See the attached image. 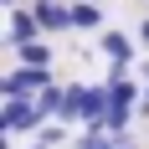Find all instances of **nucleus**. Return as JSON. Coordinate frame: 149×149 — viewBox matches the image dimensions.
Here are the masks:
<instances>
[{"label": "nucleus", "instance_id": "obj_5", "mask_svg": "<svg viewBox=\"0 0 149 149\" xmlns=\"http://www.w3.org/2000/svg\"><path fill=\"white\" fill-rule=\"evenodd\" d=\"M36 36H41V21H36V10H31V5H15L10 10V26H5V46H26V41H36Z\"/></svg>", "mask_w": 149, "mask_h": 149}, {"label": "nucleus", "instance_id": "obj_7", "mask_svg": "<svg viewBox=\"0 0 149 149\" xmlns=\"http://www.w3.org/2000/svg\"><path fill=\"white\" fill-rule=\"evenodd\" d=\"M72 149H123V139L103 123H82V134L72 139Z\"/></svg>", "mask_w": 149, "mask_h": 149}, {"label": "nucleus", "instance_id": "obj_9", "mask_svg": "<svg viewBox=\"0 0 149 149\" xmlns=\"http://www.w3.org/2000/svg\"><path fill=\"white\" fill-rule=\"evenodd\" d=\"M36 108H41V118H62V113H67V88L46 82V88L36 93Z\"/></svg>", "mask_w": 149, "mask_h": 149}, {"label": "nucleus", "instance_id": "obj_6", "mask_svg": "<svg viewBox=\"0 0 149 149\" xmlns=\"http://www.w3.org/2000/svg\"><path fill=\"white\" fill-rule=\"evenodd\" d=\"M31 10L41 21V31H67L72 26V5H62V0H31Z\"/></svg>", "mask_w": 149, "mask_h": 149}, {"label": "nucleus", "instance_id": "obj_13", "mask_svg": "<svg viewBox=\"0 0 149 149\" xmlns=\"http://www.w3.org/2000/svg\"><path fill=\"white\" fill-rule=\"evenodd\" d=\"M0 5H5V10H15V5H21V0H0Z\"/></svg>", "mask_w": 149, "mask_h": 149}, {"label": "nucleus", "instance_id": "obj_12", "mask_svg": "<svg viewBox=\"0 0 149 149\" xmlns=\"http://www.w3.org/2000/svg\"><path fill=\"white\" fill-rule=\"evenodd\" d=\"M139 108H144V113H149V88H144V98H139Z\"/></svg>", "mask_w": 149, "mask_h": 149}, {"label": "nucleus", "instance_id": "obj_10", "mask_svg": "<svg viewBox=\"0 0 149 149\" xmlns=\"http://www.w3.org/2000/svg\"><path fill=\"white\" fill-rule=\"evenodd\" d=\"M15 57H21V62H36V67H52V57H57V52H52V46H46L41 36H36V41L15 46Z\"/></svg>", "mask_w": 149, "mask_h": 149}, {"label": "nucleus", "instance_id": "obj_4", "mask_svg": "<svg viewBox=\"0 0 149 149\" xmlns=\"http://www.w3.org/2000/svg\"><path fill=\"white\" fill-rule=\"evenodd\" d=\"M103 52H108V82L113 77H129V62H134V36H123V31H103Z\"/></svg>", "mask_w": 149, "mask_h": 149}, {"label": "nucleus", "instance_id": "obj_8", "mask_svg": "<svg viewBox=\"0 0 149 149\" xmlns=\"http://www.w3.org/2000/svg\"><path fill=\"white\" fill-rule=\"evenodd\" d=\"M72 31H103V5L98 0H72Z\"/></svg>", "mask_w": 149, "mask_h": 149}, {"label": "nucleus", "instance_id": "obj_1", "mask_svg": "<svg viewBox=\"0 0 149 149\" xmlns=\"http://www.w3.org/2000/svg\"><path fill=\"white\" fill-rule=\"evenodd\" d=\"M103 113H108V82H93V88L72 82L67 88V113H62L67 123H103Z\"/></svg>", "mask_w": 149, "mask_h": 149}, {"label": "nucleus", "instance_id": "obj_11", "mask_svg": "<svg viewBox=\"0 0 149 149\" xmlns=\"http://www.w3.org/2000/svg\"><path fill=\"white\" fill-rule=\"evenodd\" d=\"M139 41H144V46H149V21H144V26H139Z\"/></svg>", "mask_w": 149, "mask_h": 149}, {"label": "nucleus", "instance_id": "obj_2", "mask_svg": "<svg viewBox=\"0 0 149 149\" xmlns=\"http://www.w3.org/2000/svg\"><path fill=\"white\" fill-rule=\"evenodd\" d=\"M0 129L5 134H36L41 129V108H36V93H5L0 103Z\"/></svg>", "mask_w": 149, "mask_h": 149}, {"label": "nucleus", "instance_id": "obj_3", "mask_svg": "<svg viewBox=\"0 0 149 149\" xmlns=\"http://www.w3.org/2000/svg\"><path fill=\"white\" fill-rule=\"evenodd\" d=\"M46 82H52V72H46V67L21 62V67H10V72L0 77V93H41Z\"/></svg>", "mask_w": 149, "mask_h": 149}, {"label": "nucleus", "instance_id": "obj_14", "mask_svg": "<svg viewBox=\"0 0 149 149\" xmlns=\"http://www.w3.org/2000/svg\"><path fill=\"white\" fill-rule=\"evenodd\" d=\"M31 149H52V144H46V139H36V144H31Z\"/></svg>", "mask_w": 149, "mask_h": 149}]
</instances>
